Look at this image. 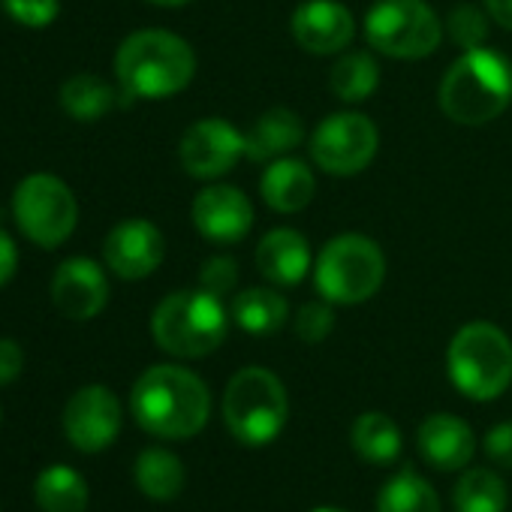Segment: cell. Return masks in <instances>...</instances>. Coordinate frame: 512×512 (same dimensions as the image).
<instances>
[{
	"instance_id": "obj_36",
	"label": "cell",
	"mask_w": 512,
	"mask_h": 512,
	"mask_svg": "<svg viewBox=\"0 0 512 512\" xmlns=\"http://www.w3.org/2000/svg\"><path fill=\"white\" fill-rule=\"evenodd\" d=\"M482 4L500 28L512 31V0H482Z\"/></svg>"
},
{
	"instance_id": "obj_6",
	"label": "cell",
	"mask_w": 512,
	"mask_h": 512,
	"mask_svg": "<svg viewBox=\"0 0 512 512\" xmlns=\"http://www.w3.org/2000/svg\"><path fill=\"white\" fill-rule=\"evenodd\" d=\"M290 419L284 383L269 368H241L223 392V422L244 446L272 443Z\"/></svg>"
},
{
	"instance_id": "obj_34",
	"label": "cell",
	"mask_w": 512,
	"mask_h": 512,
	"mask_svg": "<svg viewBox=\"0 0 512 512\" xmlns=\"http://www.w3.org/2000/svg\"><path fill=\"white\" fill-rule=\"evenodd\" d=\"M25 365V353L16 341L10 338H0V386H10Z\"/></svg>"
},
{
	"instance_id": "obj_28",
	"label": "cell",
	"mask_w": 512,
	"mask_h": 512,
	"mask_svg": "<svg viewBox=\"0 0 512 512\" xmlns=\"http://www.w3.org/2000/svg\"><path fill=\"white\" fill-rule=\"evenodd\" d=\"M61 106L76 121H97L115 106V91L100 76L79 73L61 85Z\"/></svg>"
},
{
	"instance_id": "obj_17",
	"label": "cell",
	"mask_w": 512,
	"mask_h": 512,
	"mask_svg": "<svg viewBox=\"0 0 512 512\" xmlns=\"http://www.w3.org/2000/svg\"><path fill=\"white\" fill-rule=\"evenodd\" d=\"M416 446H419V455L431 467L452 473V470H461L470 464V458L476 452V437L464 419H458L452 413H434L419 425Z\"/></svg>"
},
{
	"instance_id": "obj_2",
	"label": "cell",
	"mask_w": 512,
	"mask_h": 512,
	"mask_svg": "<svg viewBox=\"0 0 512 512\" xmlns=\"http://www.w3.org/2000/svg\"><path fill=\"white\" fill-rule=\"evenodd\" d=\"M115 76L130 100H163L184 91L196 76L187 40L169 31H136L115 55Z\"/></svg>"
},
{
	"instance_id": "obj_8",
	"label": "cell",
	"mask_w": 512,
	"mask_h": 512,
	"mask_svg": "<svg viewBox=\"0 0 512 512\" xmlns=\"http://www.w3.org/2000/svg\"><path fill=\"white\" fill-rule=\"evenodd\" d=\"M440 22L425 0H380L365 19V37L374 52L398 61L428 58L440 43Z\"/></svg>"
},
{
	"instance_id": "obj_21",
	"label": "cell",
	"mask_w": 512,
	"mask_h": 512,
	"mask_svg": "<svg viewBox=\"0 0 512 512\" xmlns=\"http://www.w3.org/2000/svg\"><path fill=\"white\" fill-rule=\"evenodd\" d=\"M290 317V305L281 293L266 287H250L235 296L232 302V320L247 335H275L284 329Z\"/></svg>"
},
{
	"instance_id": "obj_32",
	"label": "cell",
	"mask_w": 512,
	"mask_h": 512,
	"mask_svg": "<svg viewBox=\"0 0 512 512\" xmlns=\"http://www.w3.org/2000/svg\"><path fill=\"white\" fill-rule=\"evenodd\" d=\"M238 284V269H235V260H229V256H214V260H208L199 272V287L211 296H226L232 293Z\"/></svg>"
},
{
	"instance_id": "obj_11",
	"label": "cell",
	"mask_w": 512,
	"mask_h": 512,
	"mask_svg": "<svg viewBox=\"0 0 512 512\" xmlns=\"http://www.w3.org/2000/svg\"><path fill=\"white\" fill-rule=\"evenodd\" d=\"M181 166L190 178L214 181L235 169L244 157V133L223 118H202L187 127L178 145Z\"/></svg>"
},
{
	"instance_id": "obj_35",
	"label": "cell",
	"mask_w": 512,
	"mask_h": 512,
	"mask_svg": "<svg viewBox=\"0 0 512 512\" xmlns=\"http://www.w3.org/2000/svg\"><path fill=\"white\" fill-rule=\"evenodd\" d=\"M16 266H19L16 241L10 238V232L0 229V287H7V284H10V278L16 275Z\"/></svg>"
},
{
	"instance_id": "obj_19",
	"label": "cell",
	"mask_w": 512,
	"mask_h": 512,
	"mask_svg": "<svg viewBox=\"0 0 512 512\" xmlns=\"http://www.w3.org/2000/svg\"><path fill=\"white\" fill-rule=\"evenodd\" d=\"M263 202L281 214H296L311 205L317 193V178L308 163L296 157H278L260 178Z\"/></svg>"
},
{
	"instance_id": "obj_16",
	"label": "cell",
	"mask_w": 512,
	"mask_h": 512,
	"mask_svg": "<svg viewBox=\"0 0 512 512\" xmlns=\"http://www.w3.org/2000/svg\"><path fill=\"white\" fill-rule=\"evenodd\" d=\"M193 226L214 244H235L253 226V205L238 187L211 184L193 199Z\"/></svg>"
},
{
	"instance_id": "obj_38",
	"label": "cell",
	"mask_w": 512,
	"mask_h": 512,
	"mask_svg": "<svg viewBox=\"0 0 512 512\" xmlns=\"http://www.w3.org/2000/svg\"><path fill=\"white\" fill-rule=\"evenodd\" d=\"M314 512H344V509H335V506H323V509H314Z\"/></svg>"
},
{
	"instance_id": "obj_24",
	"label": "cell",
	"mask_w": 512,
	"mask_h": 512,
	"mask_svg": "<svg viewBox=\"0 0 512 512\" xmlns=\"http://www.w3.org/2000/svg\"><path fill=\"white\" fill-rule=\"evenodd\" d=\"M350 443L368 464H389L401 452V431L386 413H362L353 422Z\"/></svg>"
},
{
	"instance_id": "obj_25",
	"label": "cell",
	"mask_w": 512,
	"mask_h": 512,
	"mask_svg": "<svg viewBox=\"0 0 512 512\" xmlns=\"http://www.w3.org/2000/svg\"><path fill=\"white\" fill-rule=\"evenodd\" d=\"M377 512H440V497L428 479L407 467L380 488Z\"/></svg>"
},
{
	"instance_id": "obj_33",
	"label": "cell",
	"mask_w": 512,
	"mask_h": 512,
	"mask_svg": "<svg viewBox=\"0 0 512 512\" xmlns=\"http://www.w3.org/2000/svg\"><path fill=\"white\" fill-rule=\"evenodd\" d=\"M485 455L494 464L512 470V422H500L485 434Z\"/></svg>"
},
{
	"instance_id": "obj_9",
	"label": "cell",
	"mask_w": 512,
	"mask_h": 512,
	"mask_svg": "<svg viewBox=\"0 0 512 512\" xmlns=\"http://www.w3.org/2000/svg\"><path fill=\"white\" fill-rule=\"evenodd\" d=\"M13 214L25 238H31L46 250H55L73 235L79 220V205L73 190L58 175L34 172L16 187Z\"/></svg>"
},
{
	"instance_id": "obj_23",
	"label": "cell",
	"mask_w": 512,
	"mask_h": 512,
	"mask_svg": "<svg viewBox=\"0 0 512 512\" xmlns=\"http://www.w3.org/2000/svg\"><path fill=\"white\" fill-rule=\"evenodd\" d=\"M34 497L43 512H85L88 509V482L79 470L67 464L46 467L34 482Z\"/></svg>"
},
{
	"instance_id": "obj_20",
	"label": "cell",
	"mask_w": 512,
	"mask_h": 512,
	"mask_svg": "<svg viewBox=\"0 0 512 512\" xmlns=\"http://www.w3.org/2000/svg\"><path fill=\"white\" fill-rule=\"evenodd\" d=\"M305 139V124L290 109H269L244 133V154L256 163L287 157Z\"/></svg>"
},
{
	"instance_id": "obj_30",
	"label": "cell",
	"mask_w": 512,
	"mask_h": 512,
	"mask_svg": "<svg viewBox=\"0 0 512 512\" xmlns=\"http://www.w3.org/2000/svg\"><path fill=\"white\" fill-rule=\"evenodd\" d=\"M4 10L16 25L43 31L61 16V0H4Z\"/></svg>"
},
{
	"instance_id": "obj_26",
	"label": "cell",
	"mask_w": 512,
	"mask_h": 512,
	"mask_svg": "<svg viewBox=\"0 0 512 512\" xmlns=\"http://www.w3.org/2000/svg\"><path fill=\"white\" fill-rule=\"evenodd\" d=\"M332 94L344 103H362L368 100L380 85V67L368 52H350L341 55L332 67Z\"/></svg>"
},
{
	"instance_id": "obj_13",
	"label": "cell",
	"mask_w": 512,
	"mask_h": 512,
	"mask_svg": "<svg viewBox=\"0 0 512 512\" xmlns=\"http://www.w3.org/2000/svg\"><path fill=\"white\" fill-rule=\"evenodd\" d=\"M166 256L163 232L142 217L121 220L112 226V232L103 241V260L112 269V275L124 281H142L154 275Z\"/></svg>"
},
{
	"instance_id": "obj_31",
	"label": "cell",
	"mask_w": 512,
	"mask_h": 512,
	"mask_svg": "<svg viewBox=\"0 0 512 512\" xmlns=\"http://www.w3.org/2000/svg\"><path fill=\"white\" fill-rule=\"evenodd\" d=\"M296 335L305 341V344H320L332 335L335 329V314L326 302H308L299 308L296 314Z\"/></svg>"
},
{
	"instance_id": "obj_18",
	"label": "cell",
	"mask_w": 512,
	"mask_h": 512,
	"mask_svg": "<svg viewBox=\"0 0 512 512\" xmlns=\"http://www.w3.org/2000/svg\"><path fill=\"white\" fill-rule=\"evenodd\" d=\"M256 269L260 275L278 287H293L311 272V247L308 238L296 229H272L263 235L256 247Z\"/></svg>"
},
{
	"instance_id": "obj_1",
	"label": "cell",
	"mask_w": 512,
	"mask_h": 512,
	"mask_svg": "<svg viewBox=\"0 0 512 512\" xmlns=\"http://www.w3.org/2000/svg\"><path fill=\"white\" fill-rule=\"evenodd\" d=\"M130 410L148 434L163 440H187L208 425L211 392L187 368L154 365L136 380Z\"/></svg>"
},
{
	"instance_id": "obj_15",
	"label": "cell",
	"mask_w": 512,
	"mask_h": 512,
	"mask_svg": "<svg viewBox=\"0 0 512 512\" xmlns=\"http://www.w3.org/2000/svg\"><path fill=\"white\" fill-rule=\"evenodd\" d=\"M52 302L70 320H94L109 302L106 272L88 256H73L52 278Z\"/></svg>"
},
{
	"instance_id": "obj_37",
	"label": "cell",
	"mask_w": 512,
	"mask_h": 512,
	"mask_svg": "<svg viewBox=\"0 0 512 512\" xmlns=\"http://www.w3.org/2000/svg\"><path fill=\"white\" fill-rule=\"evenodd\" d=\"M148 4H154V7H184V4H190V0H148Z\"/></svg>"
},
{
	"instance_id": "obj_3",
	"label": "cell",
	"mask_w": 512,
	"mask_h": 512,
	"mask_svg": "<svg viewBox=\"0 0 512 512\" xmlns=\"http://www.w3.org/2000/svg\"><path fill=\"white\" fill-rule=\"evenodd\" d=\"M512 103V64L494 49H467L440 82V109L464 127H482Z\"/></svg>"
},
{
	"instance_id": "obj_4",
	"label": "cell",
	"mask_w": 512,
	"mask_h": 512,
	"mask_svg": "<svg viewBox=\"0 0 512 512\" xmlns=\"http://www.w3.org/2000/svg\"><path fill=\"white\" fill-rule=\"evenodd\" d=\"M226 308L220 296L199 290H178L166 296L151 317V335L160 350L178 359H202L226 338Z\"/></svg>"
},
{
	"instance_id": "obj_5",
	"label": "cell",
	"mask_w": 512,
	"mask_h": 512,
	"mask_svg": "<svg viewBox=\"0 0 512 512\" xmlns=\"http://www.w3.org/2000/svg\"><path fill=\"white\" fill-rule=\"evenodd\" d=\"M452 386L470 401H494L512 383V341L491 323H467L446 353Z\"/></svg>"
},
{
	"instance_id": "obj_29",
	"label": "cell",
	"mask_w": 512,
	"mask_h": 512,
	"mask_svg": "<svg viewBox=\"0 0 512 512\" xmlns=\"http://www.w3.org/2000/svg\"><path fill=\"white\" fill-rule=\"evenodd\" d=\"M446 28H449V37H452L458 46H464V52H467V49H479V46L485 43V37H488V25H485L482 10H479V7H470V4L455 7V10L449 13Z\"/></svg>"
},
{
	"instance_id": "obj_7",
	"label": "cell",
	"mask_w": 512,
	"mask_h": 512,
	"mask_svg": "<svg viewBox=\"0 0 512 512\" xmlns=\"http://www.w3.org/2000/svg\"><path fill=\"white\" fill-rule=\"evenodd\" d=\"M386 281V256L368 235H338L323 244L314 269V284L329 305L368 302Z\"/></svg>"
},
{
	"instance_id": "obj_14",
	"label": "cell",
	"mask_w": 512,
	"mask_h": 512,
	"mask_svg": "<svg viewBox=\"0 0 512 512\" xmlns=\"http://www.w3.org/2000/svg\"><path fill=\"white\" fill-rule=\"evenodd\" d=\"M296 43L311 55H338L356 37V22L338 0H305L290 19Z\"/></svg>"
},
{
	"instance_id": "obj_27",
	"label": "cell",
	"mask_w": 512,
	"mask_h": 512,
	"mask_svg": "<svg viewBox=\"0 0 512 512\" xmlns=\"http://www.w3.org/2000/svg\"><path fill=\"white\" fill-rule=\"evenodd\" d=\"M506 482L485 467L461 473L455 482V512H506Z\"/></svg>"
},
{
	"instance_id": "obj_10",
	"label": "cell",
	"mask_w": 512,
	"mask_h": 512,
	"mask_svg": "<svg viewBox=\"0 0 512 512\" xmlns=\"http://www.w3.org/2000/svg\"><path fill=\"white\" fill-rule=\"evenodd\" d=\"M380 136L368 115L335 112L311 136V157L329 175H356L377 154Z\"/></svg>"
},
{
	"instance_id": "obj_22",
	"label": "cell",
	"mask_w": 512,
	"mask_h": 512,
	"mask_svg": "<svg viewBox=\"0 0 512 512\" xmlns=\"http://www.w3.org/2000/svg\"><path fill=\"white\" fill-rule=\"evenodd\" d=\"M133 476H136L139 491L148 500H160V503L175 500L181 494V488H184V464H181V458L175 452H169V449H160V446H151L136 458Z\"/></svg>"
},
{
	"instance_id": "obj_12",
	"label": "cell",
	"mask_w": 512,
	"mask_h": 512,
	"mask_svg": "<svg viewBox=\"0 0 512 512\" xmlns=\"http://www.w3.org/2000/svg\"><path fill=\"white\" fill-rule=\"evenodd\" d=\"M121 431V404L106 386H82L64 407V434L79 452H103Z\"/></svg>"
}]
</instances>
